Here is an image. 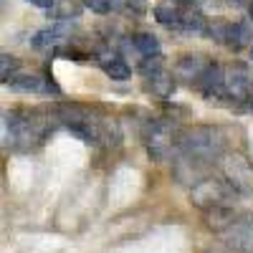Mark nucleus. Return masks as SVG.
Segmentation results:
<instances>
[{"mask_svg":"<svg viewBox=\"0 0 253 253\" xmlns=\"http://www.w3.org/2000/svg\"><path fill=\"white\" fill-rule=\"evenodd\" d=\"M225 150V137L215 126H193V129H185L177 134V144L175 152L187 155L203 165L215 162Z\"/></svg>","mask_w":253,"mask_h":253,"instance_id":"obj_1","label":"nucleus"},{"mask_svg":"<svg viewBox=\"0 0 253 253\" xmlns=\"http://www.w3.org/2000/svg\"><path fill=\"white\" fill-rule=\"evenodd\" d=\"M144 147H147V155H150L155 162L167 160L175 152V144H177V132H175V122L172 119H155L147 124L144 129Z\"/></svg>","mask_w":253,"mask_h":253,"instance_id":"obj_2","label":"nucleus"},{"mask_svg":"<svg viewBox=\"0 0 253 253\" xmlns=\"http://www.w3.org/2000/svg\"><path fill=\"white\" fill-rule=\"evenodd\" d=\"M233 185L228 180H218V177H205L198 185L190 187V200L193 205H198L200 210H210L215 205H225L230 198H233Z\"/></svg>","mask_w":253,"mask_h":253,"instance_id":"obj_3","label":"nucleus"},{"mask_svg":"<svg viewBox=\"0 0 253 253\" xmlns=\"http://www.w3.org/2000/svg\"><path fill=\"white\" fill-rule=\"evenodd\" d=\"M225 99L233 107H251L253 99V84H251V74L246 69V63H233L225 69Z\"/></svg>","mask_w":253,"mask_h":253,"instance_id":"obj_4","label":"nucleus"},{"mask_svg":"<svg viewBox=\"0 0 253 253\" xmlns=\"http://www.w3.org/2000/svg\"><path fill=\"white\" fill-rule=\"evenodd\" d=\"M225 177H228L230 185H233L236 193H241V195H246L251 190V185H253V172H251L248 162L243 157H236V155L225 157Z\"/></svg>","mask_w":253,"mask_h":253,"instance_id":"obj_5","label":"nucleus"},{"mask_svg":"<svg viewBox=\"0 0 253 253\" xmlns=\"http://www.w3.org/2000/svg\"><path fill=\"white\" fill-rule=\"evenodd\" d=\"M198 89H200V94L205 99H213V96L225 94V69L220 66V63L210 61V66L198 79Z\"/></svg>","mask_w":253,"mask_h":253,"instance_id":"obj_6","label":"nucleus"},{"mask_svg":"<svg viewBox=\"0 0 253 253\" xmlns=\"http://www.w3.org/2000/svg\"><path fill=\"white\" fill-rule=\"evenodd\" d=\"M236 223H238V213H236V208H230L228 203L205 210V225L210 230H215V233H225V230L233 228Z\"/></svg>","mask_w":253,"mask_h":253,"instance_id":"obj_7","label":"nucleus"},{"mask_svg":"<svg viewBox=\"0 0 253 253\" xmlns=\"http://www.w3.org/2000/svg\"><path fill=\"white\" fill-rule=\"evenodd\" d=\"M210 66V61L208 58H203V56H182L177 63H175V74L182 79V81H187V84H198V79L203 76V71Z\"/></svg>","mask_w":253,"mask_h":253,"instance_id":"obj_8","label":"nucleus"},{"mask_svg":"<svg viewBox=\"0 0 253 253\" xmlns=\"http://www.w3.org/2000/svg\"><path fill=\"white\" fill-rule=\"evenodd\" d=\"M144 84H147V91L160 96V99H167V96H172L175 91V74L170 71H157V74H150V76H144Z\"/></svg>","mask_w":253,"mask_h":253,"instance_id":"obj_9","label":"nucleus"},{"mask_svg":"<svg viewBox=\"0 0 253 253\" xmlns=\"http://www.w3.org/2000/svg\"><path fill=\"white\" fill-rule=\"evenodd\" d=\"M5 86L13 89V91H20V94H36V91H43L46 81L41 79V76H36V74L18 71V74H13V76L5 81Z\"/></svg>","mask_w":253,"mask_h":253,"instance_id":"obj_10","label":"nucleus"},{"mask_svg":"<svg viewBox=\"0 0 253 253\" xmlns=\"http://www.w3.org/2000/svg\"><path fill=\"white\" fill-rule=\"evenodd\" d=\"M101 66H104V74H107L112 81H126L132 76V69L119 53H107L101 58Z\"/></svg>","mask_w":253,"mask_h":253,"instance_id":"obj_11","label":"nucleus"},{"mask_svg":"<svg viewBox=\"0 0 253 253\" xmlns=\"http://www.w3.org/2000/svg\"><path fill=\"white\" fill-rule=\"evenodd\" d=\"M182 5L180 3H172V0H165V3L155 5V18H157V23L162 26H180V18H182Z\"/></svg>","mask_w":253,"mask_h":253,"instance_id":"obj_12","label":"nucleus"},{"mask_svg":"<svg viewBox=\"0 0 253 253\" xmlns=\"http://www.w3.org/2000/svg\"><path fill=\"white\" fill-rule=\"evenodd\" d=\"M177 28L185 31V33H190V36H193V33L200 36V33H205V28H208V20L203 18V13H198V10H193V8H185Z\"/></svg>","mask_w":253,"mask_h":253,"instance_id":"obj_13","label":"nucleus"},{"mask_svg":"<svg viewBox=\"0 0 253 253\" xmlns=\"http://www.w3.org/2000/svg\"><path fill=\"white\" fill-rule=\"evenodd\" d=\"M63 38H66L63 28H46V31H38L31 38V43H33V48H51V46H58Z\"/></svg>","mask_w":253,"mask_h":253,"instance_id":"obj_14","label":"nucleus"},{"mask_svg":"<svg viewBox=\"0 0 253 253\" xmlns=\"http://www.w3.org/2000/svg\"><path fill=\"white\" fill-rule=\"evenodd\" d=\"M228 33H230V20H225V18H213V20H208L205 36L213 38L215 43L225 46V43H228Z\"/></svg>","mask_w":253,"mask_h":253,"instance_id":"obj_15","label":"nucleus"},{"mask_svg":"<svg viewBox=\"0 0 253 253\" xmlns=\"http://www.w3.org/2000/svg\"><path fill=\"white\" fill-rule=\"evenodd\" d=\"M132 43L142 56H157L160 53V41L152 33H134L132 36Z\"/></svg>","mask_w":253,"mask_h":253,"instance_id":"obj_16","label":"nucleus"},{"mask_svg":"<svg viewBox=\"0 0 253 253\" xmlns=\"http://www.w3.org/2000/svg\"><path fill=\"white\" fill-rule=\"evenodd\" d=\"M251 43V31L246 23H230V33H228V48H243Z\"/></svg>","mask_w":253,"mask_h":253,"instance_id":"obj_17","label":"nucleus"},{"mask_svg":"<svg viewBox=\"0 0 253 253\" xmlns=\"http://www.w3.org/2000/svg\"><path fill=\"white\" fill-rule=\"evenodd\" d=\"M81 10H79V3L74 0H61V3H53V8L48 10V15L53 18H76Z\"/></svg>","mask_w":253,"mask_h":253,"instance_id":"obj_18","label":"nucleus"},{"mask_svg":"<svg viewBox=\"0 0 253 253\" xmlns=\"http://www.w3.org/2000/svg\"><path fill=\"white\" fill-rule=\"evenodd\" d=\"M165 69V58L157 53V56H144L142 58V63H139V71L144 74V76H150V74H157V71H162Z\"/></svg>","mask_w":253,"mask_h":253,"instance_id":"obj_19","label":"nucleus"},{"mask_svg":"<svg viewBox=\"0 0 253 253\" xmlns=\"http://www.w3.org/2000/svg\"><path fill=\"white\" fill-rule=\"evenodd\" d=\"M15 69H18V61H15L10 53H0V76H3V84H5L13 74H18Z\"/></svg>","mask_w":253,"mask_h":253,"instance_id":"obj_20","label":"nucleus"},{"mask_svg":"<svg viewBox=\"0 0 253 253\" xmlns=\"http://www.w3.org/2000/svg\"><path fill=\"white\" fill-rule=\"evenodd\" d=\"M84 8H89L91 13H99V15H107L114 10L112 0H84Z\"/></svg>","mask_w":253,"mask_h":253,"instance_id":"obj_21","label":"nucleus"},{"mask_svg":"<svg viewBox=\"0 0 253 253\" xmlns=\"http://www.w3.org/2000/svg\"><path fill=\"white\" fill-rule=\"evenodd\" d=\"M31 5H36V8H43V10H51L53 8V3L56 0H28Z\"/></svg>","mask_w":253,"mask_h":253,"instance_id":"obj_22","label":"nucleus"},{"mask_svg":"<svg viewBox=\"0 0 253 253\" xmlns=\"http://www.w3.org/2000/svg\"><path fill=\"white\" fill-rule=\"evenodd\" d=\"M248 15H251V20H253V0H248Z\"/></svg>","mask_w":253,"mask_h":253,"instance_id":"obj_23","label":"nucleus"},{"mask_svg":"<svg viewBox=\"0 0 253 253\" xmlns=\"http://www.w3.org/2000/svg\"><path fill=\"white\" fill-rule=\"evenodd\" d=\"M180 3H185V5H193V3H195V0H180Z\"/></svg>","mask_w":253,"mask_h":253,"instance_id":"obj_24","label":"nucleus"},{"mask_svg":"<svg viewBox=\"0 0 253 253\" xmlns=\"http://www.w3.org/2000/svg\"><path fill=\"white\" fill-rule=\"evenodd\" d=\"M248 56H251V61H253V46H251V51H248Z\"/></svg>","mask_w":253,"mask_h":253,"instance_id":"obj_25","label":"nucleus"},{"mask_svg":"<svg viewBox=\"0 0 253 253\" xmlns=\"http://www.w3.org/2000/svg\"><path fill=\"white\" fill-rule=\"evenodd\" d=\"M251 109H253V99H251Z\"/></svg>","mask_w":253,"mask_h":253,"instance_id":"obj_26","label":"nucleus"}]
</instances>
